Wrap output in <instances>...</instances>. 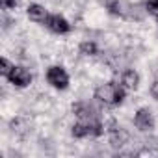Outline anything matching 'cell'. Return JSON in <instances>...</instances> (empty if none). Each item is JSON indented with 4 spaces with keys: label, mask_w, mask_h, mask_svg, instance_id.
<instances>
[{
    "label": "cell",
    "mask_w": 158,
    "mask_h": 158,
    "mask_svg": "<svg viewBox=\"0 0 158 158\" xmlns=\"http://www.w3.org/2000/svg\"><path fill=\"white\" fill-rule=\"evenodd\" d=\"M0 4H2L4 10H11V8H15L17 0H0Z\"/></svg>",
    "instance_id": "cell-13"
},
{
    "label": "cell",
    "mask_w": 158,
    "mask_h": 158,
    "mask_svg": "<svg viewBox=\"0 0 158 158\" xmlns=\"http://www.w3.org/2000/svg\"><path fill=\"white\" fill-rule=\"evenodd\" d=\"M80 52L84 56H95L97 54V45L93 41H84V43H80Z\"/></svg>",
    "instance_id": "cell-9"
},
{
    "label": "cell",
    "mask_w": 158,
    "mask_h": 158,
    "mask_svg": "<svg viewBox=\"0 0 158 158\" xmlns=\"http://www.w3.org/2000/svg\"><path fill=\"white\" fill-rule=\"evenodd\" d=\"M145 8H147L149 13H152V15L158 17V0H147V2H145Z\"/></svg>",
    "instance_id": "cell-12"
},
{
    "label": "cell",
    "mask_w": 158,
    "mask_h": 158,
    "mask_svg": "<svg viewBox=\"0 0 158 158\" xmlns=\"http://www.w3.org/2000/svg\"><path fill=\"white\" fill-rule=\"evenodd\" d=\"M8 80H10L13 86H17V88H26V86H30V82H32V74H30V71L24 69V67H13V71L8 74Z\"/></svg>",
    "instance_id": "cell-3"
},
{
    "label": "cell",
    "mask_w": 158,
    "mask_h": 158,
    "mask_svg": "<svg viewBox=\"0 0 158 158\" xmlns=\"http://www.w3.org/2000/svg\"><path fill=\"white\" fill-rule=\"evenodd\" d=\"M134 125H136L138 130H141V132H149V130L154 127V119H152L151 110H147V108L138 110L136 115H134Z\"/></svg>",
    "instance_id": "cell-4"
},
{
    "label": "cell",
    "mask_w": 158,
    "mask_h": 158,
    "mask_svg": "<svg viewBox=\"0 0 158 158\" xmlns=\"http://www.w3.org/2000/svg\"><path fill=\"white\" fill-rule=\"evenodd\" d=\"M13 67H15V65H11V61H10V60H6V58L0 60V73H2L4 76H8V74L13 71Z\"/></svg>",
    "instance_id": "cell-11"
},
{
    "label": "cell",
    "mask_w": 158,
    "mask_h": 158,
    "mask_svg": "<svg viewBox=\"0 0 158 158\" xmlns=\"http://www.w3.org/2000/svg\"><path fill=\"white\" fill-rule=\"evenodd\" d=\"M128 138H130L128 132L123 130V128H112V130H110V145L115 147V149L123 147V145L128 141Z\"/></svg>",
    "instance_id": "cell-6"
},
{
    "label": "cell",
    "mask_w": 158,
    "mask_h": 158,
    "mask_svg": "<svg viewBox=\"0 0 158 158\" xmlns=\"http://www.w3.org/2000/svg\"><path fill=\"white\" fill-rule=\"evenodd\" d=\"M108 10L114 13V15H127V10H125V4L119 2V0H112L108 4Z\"/></svg>",
    "instance_id": "cell-10"
},
{
    "label": "cell",
    "mask_w": 158,
    "mask_h": 158,
    "mask_svg": "<svg viewBox=\"0 0 158 158\" xmlns=\"http://www.w3.org/2000/svg\"><path fill=\"white\" fill-rule=\"evenodd\" d=\"M95 99L101 101V102H104V104H119L125 99V91L117 84L108 82V84H101L95 89Z\"/></svg>",
    "instance_id": "cell-1"
},
{
    "label": "cell",
    "mask_w": 158,
    "mask_h": 158,
    "mask_svg": "<svg viewBox=\"0 0 158 158\" xmlns=\"http://www.w3.org/2000/svg\"><path fill=\"white\" fill-rule=\"evenodd\" d=\"M149 91H151V97H152V99H156V101H158V80H156V82H152V84H151V89H149Z\"/></svg>",
    "instance_id": "cell-14"
},
{
    "label": "cell",
    "mask_w": 158,
    "mask_h": 158,
    "mask_svg": "<svg viewBox=\"0 0 158 158\" xmlns=\"http://www.w3.org/2000/svg\"><path fill=\"white\" fill-rule=\"evenodd\" d=\"M47 82L58 89H65L69 86V74L63 67H58V65H52L47 69Z\"/></svg>",
    "instance_id": "cell-2"
},
{
    "label": "cell",
    "mask_w": 158,
    "mask_h": 158,
    "mask_svg": "<svg viewBox=\"0 0 158 158\" xmlns=\"http://www.w3.org/2000/svg\"><path fill=\"white\" fill-rule=\"evenodd\" d=\"M26 11H28L30 21H34V23H47V19H48L47 10L43 6H39V4H30Z\"/></svg>",
    "instance_id": "cell-7"
},
{
    "label": "cell",
    "mask_w": 158,
    "mask_h": 158,
    "mask_svg": "<svg viewBox=\"0 0 158 158\" xmlns=\"http://www.w3.org/2000/svg\"><path fill=\"white\" fill-rule=\"evenodd\" d=\"M45 24H47L48 30H52L54 34H67V32L71 30V24H69L61 15H48V19H47Z\"/></svg>",
    "instance_id": "cell-5"
},
{
    "label": "cell",
    "mask_w": 158,
    "mask_h": 158,
    "mask_svg": "<svg viewBox=\"0 0 158 158\" xmlns=\"http://www.w3.org/2000/svg\"><path fill=\"white\" fill-rule=\"evenodd\" d=\"M121 84L128 89H136L139 86V74L134 71V69H127L121 76Z\"/></svg>",
    "instance_id": "cell-8"
}]
</instances>
